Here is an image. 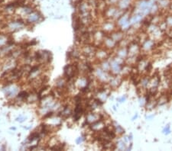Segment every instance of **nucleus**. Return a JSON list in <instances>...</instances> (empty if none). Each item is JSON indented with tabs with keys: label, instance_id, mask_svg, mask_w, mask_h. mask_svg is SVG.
<instances>
[{
	"label": "nucleus",
	"instance_id": "nucleus-1",
	"mask_svg": "<svg viewBox=\"0 0 172 151\" xmlns=\"http://www.w3.org/2000/svg\"><path fill=\"white\" fill-rule=\"evenodd\" d=\"M155 47V41L151 37H147L141 44V51L142 53H149L154 50Z\"/></svg>",
	"mask_w": 172,
	"mask_h": 151
},
{
	"label": "nucleus",
	"instance_id": "nucleus-2",
	"mask_svg": "<svg viewBox=\"0 0 172 151\" xmlns=\"http://www.w3.org/2000/svg\"><path fill=\"white\" fill-rule=\"evenodd\" d=\"M132 2L133 0H119L118 4H117V6H118L121 10L124 11V12H126V11L129 9V7L131 6Z\"/></svg>",
	"mask_w": 172,
	"mask_h": 151
},
{
	"label": "nucleus",
	"instance_id": "nucleus-3",
	"mask_svg": "<svg viewBox=\"0 0 172 151\" xmlns=\"http://www.w3.org/2000/svg\"><path fill=\"white\" fill-rule=\"evenodd\" d=\"M172 0H157L156 2L158 4L160 10H166L169 9Z\"/></svg>",
	"mask_w": 172,
	"mask_h": 151
},
{
	"label": "nucleus",
	"instance_id": "nucleus-4",
	"mask_svg": "<svg viewBox=\"0 0 172 151\" xmlns=\"http://www.w3.org/2000/svg\"><path fill=\"white\" fill-rule=\"evenodd\" d=\"M103 28H105V31H106L112 32L115 30V25L112 21H109V22H106V23L104 24Z\"/></svg>",
	"mask_w": 172,
	"mask_h": 151
},
{
	"label": "nucleus",
	"instance_id": "nucleus-5",
	"mask_svg": "<svg viewBox=\"0 0 172 151\" xmlns=\"http://www.w3.org/2000/svg\"><path fill=\"white\" fill-rule=\"evenodd\" d=\"M165 21L168 28L172 30V13H170V14L167 15V17H165Z\"/></svg>",
	"mask_w": 172,
	"mask_h": 151
},
{
	"label": "nucleus",
	"instance_id": "nucleus-6",
	"mask_svg": "<svg viewBox=\"0 0 172 151\" xmlns=\"http://www.w3.org/2000/svg\"><path fill=\"white\" fill-rule=\"evenodd\" d=\"M119 80V77H114L113 80H110V85H112L113 87H116V86H118V85L120 84V80Z\"/></svg>",
	"mask_w": 172,
	"mask_h": 151
},
{
	"label": "nucleus",
	"instance_id": "nucleus-7",
	"mask_svg": "<svg viewBox=\"0 0 172 151\" xmlns=\"http://www.w3.org/2000/svg\"><path fill=\"white\" fill-rule=\"evenodd\" d=\"M162 133H163L164 134H165V135H168L169 133H171V127L169 126L168 125L165 126V128H163V130H162Z\"/></svg>",
	"mask_w": 172,
	"mask_h": 151
},
{
	"label": "nucleus",
	"instance_id": "nucleus-8",
	"mask_svg": "<svg viewBox=\"0 0 172 151\" xmlns=\"http://www.w3.org/2000/svg\"><path fill=\"white\" fill-rule=\"evenodd\" d=\"M118 147V148L119 150H126V145L125 144V143L123 141H120V142H119L118 145L116 146V147Z\"/></svg>",
	"mask_w": 172,
	"mask_h": 151
},
{
	"label": "nucleus",
	"instance_id": "nucleus-9",
	"mask_svg": "<svg viewBox=\"0 0 172 151\" xmlns=\"http://www.w3.org/2000/svg\"><path fill=\"white\" fill-rule=\"evenodd\" d=\"M169 12H170V13H172V2H171V4L170 7H169Z\"/></svg>",
	"mask_w": 172,
	"mask_h": 151
},
{
	"label": "nucleus",
	"instance_id": "nucleus-10",
	"mask_svg": "<svg viewBox=\"0 0 172 151\" xmlns=\"http://www.w3.org/2000/svg\"><path fill=\"white\" fill-rule=\"evenodd\" d=\"M137 117H138V114H136V115H135L134 116V117H132V120H133V121H134V120H135V118H137Z\"/></svg>",
	"mask_w": 172,
	"mask_h": 151
},
{
	"label": "nucleus",
	"instance_id": "nucleus-11",
	"mask_svg": "<svg viewBox=\"0 0 172 151\" xmlns=\"http://www.w3.org/2000/svg\"><path fill=\"white\" fill-rule=\"evenodd\" d=\"M170 87H171V90H172V78L171 79V82H170Z\"/></svg>",
	"mask_w": 172,
	"mask_h": 151
}]
</instances>
